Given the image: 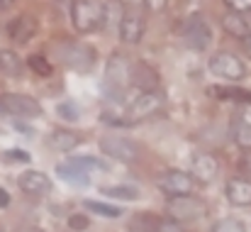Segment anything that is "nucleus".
I'll use <instances>...</instances> for the list:
<instances>
[{
  "instance_id": "obj_26",
  "label": "nucleus",
  "mask_w": 251,
  "mask_h": 232,
  "mask_svg": "<svg viewBox=\"0 0 251 232\" xmlns=\"http://www.w3.org/2000/svg\"><path fill=\"white\" fill-rule=\"evenodd\" d=\"M83 205L90 213L100 215V218H120L122 215V210L117 205H107V203H98V201H85Z\"/></svg>"
},
{
  "instance_id": "obj_17",
  "label": "nucleus",
  "mask_w": 251,
  "mask_h": 232,
  "mask_svg": "<svg viewBox=\"0 0 251 232\" xmlns=\"http://www.w3.org/2000/svg\"><path fill=\"white\" fill-rule=\"evenodd\" d=\"M107 81H110V86L115 90H122L129 83V64L120 54H115L112 61L107 64Z\"/></svg>"
},
{
  "instance_id": "obj_8",
  "label": "nucleus",
  "mask_w": 251,
  "mask_h": 232,
  "mask_svg": "<svg viewBox=\"0 0 251 232\" xmlns=\"http://www.w3.org/2000/svg\"><path fill=\"white\" fill-rule=\"evenodd\" d=\"M156 186L166 193L168 198H173V196H185V193H190V188H193V178H190V174H185V171L168 169V171H164V174L156 178Z\"/></svg>"
},
{
  "instance_id": "obj_14",
  "label": "nucleus",
  "mask_w": 251,
  "mask_h": 232,
  "mask_svg": "<svg viewBox=\"0 0 251 232\" xmlns=\"http://www.w3.org/2000/svg\"><path fill=\"white\" fill-rule=\"evenodd\" d=\"M17 186L29 193V196H44L51 191V178L42 171H25L20 178H17Z\"/></svg>"
},
{
  "instance_id": "obj_9",
  "label": "nucleus",
  "mask_w": 251,
  "mask_h": 232,
  "mask_svg": "<svg viewBox=\"0 0 251 232\" xmlns=\"http://www.w3.org/2000/svg\"><path fill=\"white\" fill-rule=\"evenodd\" d=\"M64 64L74 71H88L95 64V49L88 44H78V42L66 44L64 47Z\"/></svg>"
},
{
  "instance_id": "obj_11",
  "label": "nucleus",
  "mask_w": 251,
  "mask_h": 232,
  "mask_svg": "<svg viewBox=\"0 0 251 232\" xmlns=\"http://www.w3.org/2000/svg\"><path fill=\"white\" fill-rule=\"evenodd\" d=\"M7 34L15 44H27L37 34V20L32 15H20L7 25Z\"/></svg>"
},
{
  "instance_id": "obj_24",
  "label": "nucleus",
  "mask_w": 251,
  "mask_h": 232,
  "mask_svg": "<svg viewBox=\"0 0 251 232\" xmlns=\"http://www.w3.org/2000/svg\"><path fill=\"white\" fill-rule=\"evenodd\" d=\"M27 66L42 78H49L51 74H54V66H51V61H49L44 54H32V57L27 59Z\"/></svg>"
},
{
  "instance_id": "obj_33",
  "label": "nucleus",
  "mask_w": 251,
  "mask_h": 232,
  "mask_svg": "<svg viewBox=\"0 0 251 232\" xmlns=\"http://www.w3.org/2000/svg\"><path fill=\"white\" fill-rule=\"evenodd\" d=\"M156 232H180V225H178V223H173V220H161Z\"/></svg>"
},
{
  "instance_id": "obj_15",
  "label": "nucleus",
  "mask_w": 251,
  "mask_h": 232,
  "mask_svg": "<svg viewBox=\"0 0 251 232\" xmlns=\"http://www.w3.org/2000/svg\"><path fill=\"white\" fill-rule=\"evenodd\" d=\"M129 81L134 88H139L142 93L149 90H159V74L149 66V64H134L129 71Z\"/></svg>"
},
{
  "instance_id": "obj_36",
  "label": "nucleus",
  "mask_w": 251,
  "mask_h": 232,
  "mask_svg": "<svg viewBox=\"0 0 251 232\" xmlns=\"http://www.w3.org/2000/svg\"><path fill=\"white\" fill-rule=\"evenodd\" d=\"M244 169H247V171H249V174H251V154H247V156H244Z\"/></svg>"
},
{
  "instance_id": "obj_2",
  "label": "nucleus",
  "mask_w": 251,
  "mask_h": 232,
  "mask_svg": "<svg viewBox=\"0 0 251 232\" xmlns=\"http://www.w3.org/2000/svg\"><path fill=\"white\" fill-rule=\"evenodd\" d=\"M71 20L78 32H83V34L95 32L105 20V7L98 0H76L74 10H71Z\"/></svg>"
},
{
  "instance_id": "obj_20",
  "label": "nucleus",
  "mask_w": 251,
  "mask_h": 232,
  "mask_svg": "<svg viewBox=\"0 0 251 232\" xmlns=\"http://www.w3.org/2000/svg\"><path fill=\"white\" fill-rule=\"evenodd\" d=\"M22 61L12 49H0V74L2 76H20Z\"/></svg>"
},
{
  "instance_id": "obj_23",
  "label": "nucleus",
  "mask_w": 251,
  "mask_h": 232,
  "mask_svg": "<svg viewBox=\"0 0 251 232\" xmlns=\"http://www.w3.org/2000/svg\"><path fill=\"white\" fill-rule=\"evenodd\" d=\"M56 174H59L64 181H71V183H78V186L88 183V174L81 171V169H76V166H71L69 161L59 164V166H56Z\"/></svg>"
},
{
  "instance_id": "obj_25",
  "label": "nucleus",
  "mask_w": 251,
  "mask_h": 232,
  "mask_svg": "<svg viewBox=\"0 0 251 232\" xmlns=\"http://www.w3.org/2000/svg\"><path fill=\"white\" fill-rule=\"evenodd\" d=\"M102 193L107 198H117V201H137L139 198V191L134 186H105Z\"/></svg>"
},
{
  "instance_id": "obj_13",
  "label": "nucleus",
  "mask_w": 251,
  "mask_h": 232,
  "mask_svg": "<svg viewBox=\"0 0 251 232\" xmlns=\"http://www.w3.org/2000/svg\"><path fill=\"white\" fill-rule=\"evenodd\" d=\"M220 171V164L212 154H195L193 156V166H190V178L200 181V183H210Z\"/></svg>"
},
{
  "instance_id": "obj_6",
  "label": "nucleus",
  "mask_w": 251,
  "mask_h": 232,
  "mask_svg": "<svg viewBox=\"0 0 251 232\" xmlns=\"http://www.w3.org/2000/svg\"><path fill=\"white\" fill-rule=\"evenodd\" d=\"M100 152L110 159H117V161H137L142 156V147L127 137H117V135H107L100 140Z\"/></svg>"
},
{
  "instance_id": "obj_32",
  "label": "nucleus",
  "mask_w": 251,
  "mask_h": 232,
  "mask_svg": "<svg viewBox=\"0 0 251 232\" xmlns=\"http://www.w3.org/2000/svg\"><path fill=\"white\" fill-rule=\"evenodd\" d=\"M5 159L7 161H29V154L25 152V149H10V152H5Z\"/></svg>"
},
{
  "instance_id": "obj_38",
  "label": "nucleus",
  "mask_w": 251,
  "mask_h": 232,
  "mask_svg": "<svg viewBox=\"0 0 251 232\" xmlns=\"http://www.w3.org/2000/svg\"><path fill=\"white\" fill-rule=\"evenodd\" d=\"M25 232H44V230H42V228H27Z\"/></svg>"
},
{
  "instance_id": "obj_19",
  "label": "nucleus",
  "mask_w": 251,
  "mask_h": 232,
  "mask_svg": "<svg viewBox=\"0 0 251 232\" xmlns=\"http://www.w3.org/2000/svg\"><path fill=\"white\" fill-rule=\"evenodd\" d=\"M210 93L220 100H239V103H251V90L242 88H229V86H210Z\"/></svg>"
},
{
  "instance_id": "obj_34",
  "label": "nucleus",
  "mask_w": 251,
  "mask_h": 232,
  "mask_svg": "<svg viewBox=\"0 0 251 232\" xmlns=\"http://www.w3.org/2000/svg\"><path fill=\"white\" fill-rule=\"evenodd\" d=\"M144 5H147L151 12H161V10L168 5V0H144Z\"/></svg>"
},
{
  "instance_id": "obj_10",
  "label": "nucleus",
  "mask_w": 251,
  "mask_h": 232,
  "mask_svg": "<svg viewBox=\"0 0 251 232\" xmlns=\"http://www.w3.org/2000/svg\"><path fill=\"white\" fill-rule=\"evenodd\" d=\"M144 37V17L139 10H125L120 17V39L125 44H139Z\"/></svg>"
},
{
  "instance_id": "obj_12",
  "label": "nucleus",
  "mask_w": 251,
  "mask_h": 232,
  "mask_svg": "<svg viewBox=\"0 0 251 232\" xmlns=\"http://www.w3.org/2000/svg\"><path fill=\"white\" fill-rule=\"evenodd\" d=\"M225 193H227V201L232 205H251V178H244V176H234L227 181L225 186Z\"/></svg>"
},
{
  "instance_id": "obj_31",
  "label": "nucleus",
  "mask_w": 251,
  "mask_h": 232,
  "mask_svg": "<svg viewBox=\"0 0 251 232\" xmlns=\"http://www.w3.org/2000/svg\"><path fill=\"white\" fill-rule=\"evenodd\" d=\"M69 225H71V232H83L88 228V218L85 215H71Z\"/></svg>"
},
{
  "instance_id": "obj_37",
  "label": "nucleus",
  "mask_w": 251,
  "mask_h": 232,
  "mask_svg": "<svg viewBox=\"0 0 251 232\" xmlns=\"http://www.w3.org/2000/svg\"><path fill=\"white\" fill-rule=\"evenodd\" d=\"M15 0H0V10H5V7H10Z\"/></svg>"
},
{
  "instance_id": "obj_7",
  "label": "nucleus",
  "mask_w": 251,
  "mask_h": 232,
  "mask_svg": "<svg viewBox=\"0 0 251 232\" xmlns=\"http://www.w3.org/2000/svg\"><path fill=\"white\" fill-rule=\"evenodd\" d=\"M210 71L215 76L225 78V81H242L247 78V66L239 57L229 54V52H217L210 59Z\"/></svg>"
},
{
  "instance_id": "obj_39",
  "label": "nucleus",
  "mask_w": 251,
  "mask_h": 232,
  "mask_svg": "<svg viewBox=\"0 0 251 232\" xmlns=\"http://www.w3.org/2000/svg\"><path fill=\"white\" fill-rule=\"evenodd\" d=\"M247 54H249V57H251V37H249V39H247Z\"/></svg>"
},
{
  "instance_id": "obj_1",
  "label": "nucleus",
  "mask_w": 251,
  "mask_h": 232,
  "mask_svg": "<svg viewBox=\"0 0 251 232\" xmlns=\"http://www.w3.org/2000/svg\"><path fill=\"white\" fill-rule=\"evenodd\" d=\"M166 213L171 220H183V223L188 220V223H193V220H200L207 213V203L202 198H198V196H190V193L173 196V198L166 201Z\"/></svg>"
},
{
  "instance_id": "obj_22",
  "label": "nucleus",
  "mask_w": 251,
  "mask_h": 232,
  "mask_svg": "<svg viewBox=\"0 0 251 232\" xmlns=\"http://www.w3.org/2000/svg\"><path fill=\"white\" fill-rule=\"evenodd\" d=\"M159 223L161 218L151 215V213H139L132 218V230L134 232H156L159 230Z\"/></svg>"
},
{
  "instance_id": "obj_18",
  "label": "nucleus",
  "mask_w": 251,
  "mask_h": 232,
  "mask_svg": "<svg viewBox=\"0 0 251 232\" xmlns=\"http://www.w3.org/2000/svg\"><path fill=\"white\" fill-rule=\"evenodd\" d=\"M49 145L56 152H71V149H76L81 145V135L71 132V130H54L51 137H49Z\"/></svg>"
},
{
  "instance_id": "obj_35",
  "label": "nucleus",
  "mask_w": 251,
  "mask_h": 232,
  "mask_svg": "<svg viewBox=\"0 0 251 232\" xmlns=\"http://www.w3.org/2000/svg\"><path fill=\"white\" fill-rule=\"evenodd\" d=\"M7 205H10V196L5 188H0V208H7Z\"/></svg>"
},
{
  "instance_id": "obj_28",
  "label": "nucleus",
  "mask_w": 251,
  "mask_h": 232,
  "mask_svg": "<svg viewBox=\"0 0 251 232\" xmlns=\"http://www.w3.org/2000/svg\"><path fill=\"white\" fill-rule=\"evenodd\" d=\"M69 164L76 166V169H81V171H85V174H90L93 169H102V161L100 159H90V156H71Z\"/></svg>"
},
{
  "instance_id": "obj_16",
  "label": "nucleus",
  "mask_w": 251,
  "mask_h": 232,
  "mask_svg": "<svg viewBox=\"0 0 251 232\" xmlns=\"http://www.w3.org/2000/svg\"><path fill=\"white\" fill-rule=\"evenodd\" d=\"M222 25H225L227 34H232L234 39L247 42L251 37V22H249V17H244L242 12H232V10H229V12L222 17Z\"/></svg>"
},
{
  "instance_id": "obj_27",
  "label": "nucleus",
  "mask_w": 251,
  "mask_h": 232,
  "mask_svg": "<svg viewBox=\"0 0 251 232\" xmlns=\"http://www.w3.org/2000/svg\"><path fill=\"white\" fill-rule=\"evenodd\" d=\"M210 232H247V225L242 220H237V218H222V220H217L212 225Z\"/></svg>"
},
{
  "instance_id": "obj_30",
  "label": "nucleus",
  "mask_w": 251,
  "mask_h": 232,
  "mask_svg": "<svg viewBox=\"0 0 251 232\" xmlns=\"http://www.w3.org/2000/svg\"><path fill=\"white\" fill-rule=\"evenodd\" d=\"M229 5L232 12H249L251 10V0H225Z\"/></svg>"
},
{
  "instance_id": "obj_5",
  "label": "nucleus",
  "mask_w": 251,
  "mask_h": 232,
  "mask_svg": "<svg viewBox=\"0 0 251 232\" xmlns=\"http://www.w3.org/2000/svg\"><path fill=\"white\" fill-rule=\"evenodd\" d=\"M164 108V93L161 90H149V93H142L132 100V105L127 108V117L125 122H139V120H147L151 115H156L159 110Z\"/></svg>"
},
{
  "instance_id": "obj_4",
  "label": "nucleus",
  "mask_w": 251,
  "mask_h": 232,
  "mask_svg": "<svg viewBox=\"0 0 251 232\" xmlns=\"http://www.w3.org/2000/svg\"><path fill=\"white\" fill-rule=\"evenodd\" d=\"M183 42L190 49H195V52L207 49V44L212 42V27H210V22H207L205 15L193 12L185 20V25H183Z\"/></svg>"
},
{
  "instance_id": "obj_29",
  "label": "nucleus",
  "mask_w": 251,
  "mask_h": 232,
  "mask_svg": "<svg viewBox=\"0 0 251 232\" xmlns=\"http://www.w3.org/2000/svg\"><path fill=\"white\" fill-rule=\"evenodd\" d=\"M59 115H61L64 120H78V108H76L74 103H61V105H59Z\"/></svg>"
},
{
  "instance_id": "obj_21",
  "label": "nucleus",
  "mask_w": 251,
  "mask_h": 232,
  "mask_svg": "<svg viewBox=\"0 0 251 232\" xmlns=\"http://www.w3.org/2000/svg\"><path fill=\"white\" fill-rule=\"evenodd\" d=\"M232 137H234L237 147H242L244 152H251V122L234 120L232 122Z\"/></svg>"
},
{
  "instance_id": "obj_3",
  "label": "nucleus",
  "mask_w": 251,
  "mask_h": 232,
  "mask_svg": "<svg viewBox=\"0 0 251 232\" xmlns=\"http://www.w3.org/2000/svg\"><path fill=\"white\" fill-rule=\"evenodd\" d=\"M42 105L32 95L2 93L0 95V117H39Z\"/></svg>"
}]
</instances>
